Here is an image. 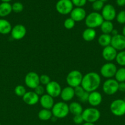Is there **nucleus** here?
Instances as JSON below:
<instances>
[{
	"mask_svg": "<svg viewBox=\"0 0 125 125\" xmlns=\"http://www.w3.org/2000/svg\"><path fill=\"white\" fill-rule=\"evenodd\" d=\"M40 76L34 72H30L26 74L25 78V83L29 89H34L40 85Z\"/></svg>",
	"mask_w": 125,
	"mask_h": 125,
	"instance_id": "10",
	"label": "nucleus"
},
{
	"mask_svg": "<svg viewBox=\"0 0 125 125\" xmlns=\"http://www.w3.org/2000/svg\"><path fill=\"white\" fill-rule=\"evenodd\" d=\"M87 1H88V2H92V3H93V2H94V1H96V0H87Z\"/></svg>",
	"mask_w": 125,
	"mask_h": 125,
	"instance_id": "47",
	"label": "nucleus"
},
{
	"mask_svg": "<svg viewBox=\"0 0 125 125\" xmlns=\"http://www.w3.org/2000/svg\"><path fill=\"white\" fill-rule=\"evenodd\" d=\"M56 11L61 15H67L74 9V5L71 0H59L55 6Z\"/></svg>",
	"mask_w": 125,
	"mask_h": 125,
	"instance_id": "7",
	"label": "nucleus"
},
{
	"mask_svg": "<svg viewBox=\"0 0 125 125\" xmlns=\"http://www.w3.org/2000/svg\"><path fill=\"white\" fill-rule=\"evenodd\" d=\"M12 39L16 40H22L26 34V29L23 24H18L12 27L11 32Z\"/></svg>",
	"mask_w": 125,
	"mask_h": 125,
	"instance_id": "13",
	"label": "nucleus"
},
{
	"mask_svg": "<svg viewBox=\"0 0 125 125\" xmlns=\"http://www.w3.org/2000/svg\"><path fill=\"white\" fill-rule=\"evenodd\" d=\"M117 71L116 65L112 62H108L103 65L100 69V73L102 76L107 79H110L115 76Z\"/></svg>",
	"mask_w": 125,
	"mask_h": 125,
	"instance_id": "9",
	"label": "nucleus"
},
{
	"mask_svg": "<svg viewBox=\"0 0 125 125\" xmlns=\"http://www.w3.org/2000/svg\"><path fill=\"white\" fill-rule=\"evenodd\" d=\"M111 34L112 35V36H115V35H116L118 34V31L117 29H113L112 31Z\"/></svg>",
	"mask_w": 125,
	"mask_h": 125,
	"instance_id": "43",
	"label": "nucleus"
},
{
	"mask_svg": "<svg viewBox=\"0 0 125 125\" xmlns=\"http://www.w3.org/2000/svg\"><path fill=\"white\" fill-rule=\"evenodd\" d=\"M12 12V5L9 2H1L0 4V17H5Z\"/></svg>",
	"mask_w": 125,
	"mask_h": 125,
	"instance_id": "24",
	"label": "nucleus"
},
{
	"mask_svg": "<svg viewBox=\"0 0 125 125\" xmlns=\"http://www.w3.org/2000/svg\"><path fill=\"white\" fill-rule=\"evenodd\" d=\"M39 103L43 109H51L54 106V99L48 94H44L39 98Z\"/></svg>",
	"mask_w": 125,
	"mask_h": 125,
	"instance_id": "18",
	"label": "nucleus"
},
{
	"mask_svg": "<svg viewBox=\"0 0 125 125\" xmlns=\"http://www.w3.org/2000/svg\"><path fill=\"white\" fill-rule=\"evenodd\" d=\"M0 19H1V18H0Z\"/></svg>",
	"mask_w": 125,
	"mask_h": 125,
	"instance_id": "51",
	"label": "nucleus"
},
{
	"mask_svg": "<svg viewBox=\"0 0 125 125\" xmlns=\"http://www.w3.org/2000/svg\"><path fill=\"white\" fill-rule=\"evenodd\" d=\"M0 125H1V123H0Z\"/></svg>",
	"mask_w": 125,
	"mask_h": 125,
	"instance_id": "50",
	"label": "nucleus"
},
{
	"mask_svg": "<svg viewBox=\"0 0 125 125\" xmlns=\"http://www.w3.org/2000/svg\"><path fill=\"white\" fill-rule=\"evenodd\" d=\"M116 21L121 24H125V10L120 11L116 14Z\"/></svg>",
	"mask_w": 125,
	"mask_h": 125,
	"instance_id": "34",
	"label": "nucleus"
},
{
	"mask_svg": "<svg viewBox=\"0 0 125 125\" xmlns=\"http://www.w3.org/2000/svg\"><path fill=\"white\" fill-rule=\"evenodd\" d=\"M115 79L118 83H123L125 82V68L121 67L117 69L115 75Z\"/></svg>",
	"mask_w": 125,
	"mask_h": 125,
	"instance_id": "28",
	"label": "nucleus"
},
{
	"mask_svg": "<svg viewBox=\"0 0 125 125\" xmlns=\"http://www.w3.org/2000/svg\"><path fill=\"white\" fill-rule=\"evenodd\" d=\"M51 111L53 116L57 118L58 119L65 118L69 113V105L66 102L62 101H59L55 103Z\"/></svg>",
	"mask_w": 125,
	"mask_h": 125,
	"instance_id": "3",
	"label": "nucleus"
},
{
	"mask_svg": "<svg viewBox=\"0 0 125 125\" xmlns=\"http://www.w3.org/2000/svg\"><path fill=\"white\" fill-rule=\"evenodd\" d=\"M104 21L100 13L98 12H93L87 15L85 19V24L87 28L94 29L100 27Z\"/></svg>",
	"mask_w": 125,
	"mask_h": 125,
	"instance_id": "2",
	"label": "nucleus"
},
{
	"mask_svg": "<svg viewBox=\"0 0 125 125\" xmlns=\"http://www.w3.org/2000/svg\"><path fill=\"white\" fill-rule=\"evenodd\" d=\"M53 117L51 111L46 109H42L38 113V118L42 121L49 120Z\"/></svg>",
	"mask_w": 125,
	"mask_h": 125,
	"instance_id": "27",
	"label": "nucleus"
},
{
	"mask_svg": "<svg viewBox=\"0 0 125 125\" xmlns=\"http://www.w3.org/2000/svg\"><path fill=\"white\" fill-rule=\"evenodd\" d=\"M73 121L74 123H75L76 125H81L84 122L82 114L74 115Z\"/></svg>",
	"mask_w": 125,
	"mask_h": 125,
	"instance_id": "39",
	"label": "nucleus"
},
{
	"mask_svg": "<svg viewBox=\"0 0 125 125\" xmlns=\"http://www.w3.org/2000/svg\"><path fill=\"white\" fill-rule=\"evenodd\" d=\"M71 1L76 7H82L86 4L87 0H71Z\"/></svg>",
	"mask_w": 125,
	"mask_h": 125,
	"instance_id": "37",
	"label": "nucleus"
},
{
	"mask_svg": "<svg viewBox=\"0 0 125 125\" xmlns=\"http://www.w3.org/2000/svg\"><path fill=\"white\" fill-rule=\"evenodd\" d=\"M74 96V89L70 86L65 87L64 89H62L61 94H60V97L61 100L64 102H67L72 100Z\"/></svg>",
	"mask_w": 125,
	"mask_h": 125,
	"instance_id": "20",
	"label": "nucleus"
},
{
	"mask_svg": "<svg viewBox=\"0 0 125 125\" xmlns=\"http://www.w3.org/2000/svg\"><path fill=\"white\" fill-rule=\"evenodd\" d=\"M110 45L116 51H123L125 49V37L120 34L112 36Z\"/></svg>",
	"mask_w": 125,
	"mask_h": 125,
	"instance_id": "14",
	"label": "nucleus"
},
{
	"mask_svg": "<svg viewBox=\"0 0 125 125\" xmlns=\"http://www.w3.org/2000/svg\"><path fill=\"white\" fill-rule=\"evenodd\" d=\"M34 92L39 96H42L44 94L45 91V88L43 87L42 85H39L34 89Z\"/></svg>",
	"mask_w": 125,
	"mask_h": 125,
	"instance_id": "38",
	"label": "nucleus"
},
{
	"mask_svg": "<svg viewBox=\"0 0 125 125\" xmlns=\"http://www.w3.org/2000/svg\"><path fill=\"white\" fill-rule=\"evenodd\" d=\"M119 83L115 79H107L102 84L103 92L108 95H112L118 91Z\"/></svg>",
	"mask_w": 125,
	"mask_h": 125,
	"instance_id": "8",
	"label": "nucleus"
},
{
	"mask_svg": "<svg viewBox=\"0 0 125 125\" xmlns=\"http://www.w3.org/2000/svg\"><path fill=\"white\" fill-rule=\"evenodd\" d=\"M74 89L75 95L77 96L78 98H80V96H82V95L84 94V93L86 92L85 90H84V89H83L81 85L76 87L74 88Z\"/></svg>",
	"mask_w": 125,
	"mask_h": 125,
	"instance_id": "36",
	"label": "nucleus"
},
{
	"mask_svg": "<svg viewBox=\"0 0 125 125\" xmlns=\"http://www.w3.org/2000/svg\"><path fill=\"white\" fill-rule=\"evenodd\" d=\"M100 1H102V2H106V1H107L108 0H100Z\"/></svg>",
	"mask_w": 125,
	"mask_h": 125,
	"instance_id": "48",
	"label": "nucleus"
},
{
	"mask_svg": "<svg viewBox=\"0 0 125 125\" xmlns=\"http://www.w3.org/2000/svg\"><path fill=\"white\" fill-rule=\"evenodd\" d=\"M104 6V2L100 0H96L92 3V8L95 12L102 10Z\"/></svg>",
	"mask_w": 125,
	"mask_h": 125,
	"instance_id": "31",
	"label": "nucleus"
},
{
	"mask_svg": "<svg viewBox=\"0 0 125 125\" xmlns=\"http://www.w3.org/2000/svg\"><path fill=\"white\" fill-rule=\"evenodd\" d=\"M89 93L87 92H85L84 93V94H83L82 96H80V98H78L80 101H81V102H82V103L88 102V97H89Z\"/></svg>",
	"mask_w": 125,
	"mask_h": 125,
	"instance_id": "40",
	"label": "nucleus"
},
{
	"mask_svg": "<svg viewBox=\"0 0 125 125\" xmlns=\"http://www.w3.org/2000/svg\"><path fill=\"white\" fill-rule=\"evenodd\" d=\"M75 21L72 20L71 17L66 18L64 21V26L67 29H71L75 26Z\"/></svg>",
	"mask_w": 125,
	"mask_h": 125,
	"instance_id": "33",
	"label": "nucleus"
},
{
	"mask_svg": "<svg viewBox=\"0 0 125 125\" xmlns=\"http://www.w3.org/2000/svg\"><path fill=\"white\" fill-rule=\"evenodd\" d=\"M39 80H40V84L44 85H47L51 81L50 78L47 74H42L41 76H40Z\"/></svg>",
	"mask_w": 125,
	"mask_h": 125,
	"instance_id": "35",
	"label": "nucleus"
},
{
	"mask_svg": "<svg viewBox=\"0 0 125 125\" xmlns=\"http://www.w3.org/2000/svg\"><path fill=\"white\" fill-rule=\"evenodd\" d=\"M100 31L103 34H110L113 29H114L113 24L112 22L110 21H105L104 20L103 23L100 26Z\"/></svg>",
	"mask_w": 125,
	"mask_h": 125,
	"instance_id": "26",
	"label": "nucleus"
},
{
	"mask_svg": "<svg viewBox=\"0 0 125 125\" xmlns=\"http://www.w3.org/2000/svg\"><path fill=\"white\" fill-rule=\"evenodd\" d=\"M112 40V36L110 34H102L98 37V43L102 47H105L110 45Z\"/></svg>",
	"mask_w": 125,
	"mask_h": 125,
	"instance_id": "25",
	"label": "nucleus"
},
{
	"mask_svg": "<svg viewBox=\"0 0 125 125\" xmlns=\"http://www.w3.org/2000/svg\"><path fill=\"white\" fill-rule=\"evenodd\" d=\"M82 115L84 122L94 123L100 118V112L95 107H89L83 110Z\"/></svg>",
	"mask_w": 125,
	"mask_h": 125,
	"instance_id": "4",
	"label": "nucleus"
},
{
	"mask_svg": "<svg viewBox=\"0 0 125 125\" xmlns=\"http://www.w3.org/2000/svg\"><path fill=\"white\" fill-rule=\"evenodd\" d=\"M82 125H95L94 124V123H86V122H85L84 123H83Z\"/></svg>",
	"mask_w": 125,
	"mask_h": 125,
	"instance_id": "45",
	"label": "nucleus"
},
{
	"mask_svg": "<svg viewBox=\"0 0 125 125\" xmlns=\"http://www.w3.org/2000/svg\"><path fill=\"white\" fill-rule=\"evenodd\" d=\"M117 53V51L111 45H109L104 48L102 52V56L104 60L110 62L115 60Z\"/></svg>",
	"mask_w": 125,
	"mask_h": 125,
	"instance_id": "15",
	"label": "nucleus"
},
{
	"mask_svg": "<svg viewBox=\"0 0 125 125\" xmlns=\"http://www.w3.org/2000/svg\"><path fill=\"white\" fill-rule=\"evenodd\" d=\"M61 90L62 89L60 84L55 81H51L47 85H45V92L47 94L53 98L60 96Z\"/></svg>",
	"mask_w": 125,
	"mask_h": 125,
	"instance_id": "11",
	"label": "nucleus"
},
{
	"mask_svg": "<svg viewBox=\"0 0 125 125\" xmlns=\"http://www.w3.org/2000/svg\"><path fill=\"white\" fill-rule=\"evenodd\" d=\"M118 90L121 92H125V82L119 83Z\"/></svg>",
	"mask_w": 125,
	"mask_h": 125,
	"instance_id": "41",
	"label": "nucleus"
},
{
	"mask_svg": "<svg viewBox=\"0 0 125 125\" xmlns=\"http://www.w3.org/2000/svg\"><path fill=\"white\" fill-rule=\"evenodd\" d=\"M102 101V96L101 94L98 91L90 92L89 94L88 102L93 107H96L100 104Z\"/></svg>",
	"mask_w": 125,
	"mask_h": 125,
	"instance_id": "19",
	"label": "nucleus"
},
{
	"mask_svg": "<svg viewBox=\"0 0 125 125\" xmlns=\"http://www.w3.org/2000/svg\"><path fill=\"white\" fill-rule=\"evenodd\" d=\"M12 29V25L8 20L0 19V34L2 35H7L11 33Z\"/></svg>",
	"mask_w": 125,
	"mask_h": 125,
	"instance_id": "21",
	"label": "nucleus"
},
{
	"mask_svg": "<svg viewBox=\"0 0 125 125\" xmlns=\"http://www.w3.org/2000/svg\"><path fill=\"white\" fill-rule=\"evenodd\" d=\"M110 110L116 117H121L125 115V102L123 99H117L111 103Z\"/></svg>",
	"mask_w": 125,
	"mask_h": 125,
	"instance_id": "6",
	"label": "nucleus"
},
{
	"mask_svg": "<svg viewBox=\"0 0 125 125\" xmlns=\"http://www.w3.org/2000/svg\"><path fill=\"white\" fill-rule=\"evenodd\" d=\"M12 11L15 13H20L22 12L24 9L23 4L21 3L20 2H15L12 5Z\"/></svg>",
	"mask_w": 125,
	"mask_h": 125,
	"instance_id": "32",
	"label": "nucleus"
},
{
	"mask_svg": "<svg viewBox=\"0 0 125 125\" xmlns=\"http://www.w3.org/2000/svg\"><path fill=\"white\" fill-rule=\"evenodd\" d=\"M123 100H124V101H125V98H124L123 99Z\"/></svg>",
	"mask_w": 125,
	"mask_h": 125,
	"instance_id": "49",
	"label": "nucleus"
},
{
	"mask_svg": "<svg viewBox=\"0 0 125 125\" xmlns=\"http://www.w3.org/2000/svg\"><path fill=\"white\" fill-rule=\"evenodd\" d=\"M116 63L120 65L121 67L125 66V51H121L118 52L116 55V59H115Z\"/></svg>",
	"mask_w": 125,
	"mask_h": 125,
	"instance_id": "29",
	"label": "nucleus"
},
{
	"mask_svg": "<svg viewBox=\"0 0 125 125\" xmlns=\"http://www.w3.org/2000/svg\"><path fill=\"white\" fill-rule=\"evenodd\" d=\"M83 77V74L80 71L76 70H72L66 76V83L68 84V86L75 88L81 85Z\"/></svg>",
	"mask_w": 125,
	"mask_h": 125,
	"instance_id": "5",
	"label": "nucleus"
},
{
	"mask_svg": "<svg viewBox=\"0 0 125 125\" xmlns=\"http://www.w3.org/2000/svg\"><path fill=\"white\" fill-rule=\"evenodd\" d=\"M122 35H124L125 37V25L124 26V27L122 29Z\"/></svg>",
	"mask_w": 125,
	"mask_h": 125,
	"instance_id": "44",
	"label": "nucleus"
},
{
	"mask_svg": "<svg viewBox=\"0 0 125 125\" xmlns=\"http://www.w3.org/2000/svg\"><path fill=\"white\" fill-rule=\"evenodd\" d=\"M100 14L104 20L112 21L116 18V10L112 5L107 4L106 5H104V7L102 9V13Z\"/></svg>",
	"mask_w": 125,
	"mask_h": 125,
	"instance_id": "12",
	"label": "nucleus"
},
{
	"mask_svg": "<svg viewBox=\"0 0 125 125\" xmlns=\"http://www.w3.org/2000/svg\"><path fill=\"white\" fill-rule=\"evenodd\" d=\"M116 2L118 6L120 7L125 6V0H116Z\"/></svg>",
	"mask_w": 125,
	"mask_h": 125,
	"instance_id": "42",
	"label": "nucleus"
},
{
	"mask_svg": "<svg viewBox=\"0 0 125 125\" xmlns=\"http://www.w3.org/2000/svg\"><path fill=\"white\" fill-rule=\"evenodd\" d=\"M1 1L3 2H9L10 1H11L12 0H1Z\"/></svg>",
	"mask_w": 125,
	"mask_h": 125,
	"instance_id": "46",
	"label": "nucleus"
},
{
	"mask_svg": "<svg viewBox=\"0 0 125 125\" xmlns=\"http://www.w3.org/2000/svg\"><path fill=\"white\" fill-rule=\"evenodd\" d=\"M96 36V32L95 29L88 28L85 29L82 33V38L86 42H91L94 40Z\"/></svg>",
	"mask_w": 125,
	"mask_h": 125,
	"instance_id": "22",
	"label": "nucleus"
},
{
	"mask_svg": "<svg viewBox=\"0 0 125 125\" xmlns=\"http://www.w3.org/2000/svg\"><path fill=\"white\" fill-rule=\"evenodd\" d=\"M69 113L72 114L74 115L82 114L83 111L82 105L79 103L75 101L72 102L69 105Z\"/></svg>",
	"mask_w": 125,
	"mask_h": 125,
	"instance_id": "23",
	"label": "nucleus"
},
{
	"mask_svg": "<svg viewBox=\"0 0 125 125\" xmlns=\"http://www.w3.org/2000/svg\"><path fill=\"white\" fill-rule=\"evenodd\" d=\"M70 16V17L75 22H80L85 19L87 12L83 7H75L71 11Z\"/></svg>",
	"mask_w": 125,
	"mask_h": 125,
	"instance_id": "16",
	"label": "nucleus"
},
{
	"mask_svg": "<svg viewBox=\"0 0 125 125\" xmlns=\"http://www.w3.org/2000/svg\"><path fill=\"white\" fill-rule=\"evenodd\" d=\"M39 96L37 95L34 92H26L24 96L22 97L25 103L29 106L35 105L39 101Z\"/></svg>",
	"mask_w": 125,
	"mask_h": 125,
	"instance_id": "17",
	"label": "nucleus"
},
{
	"mask_svg": "<svg viewBox=\"0 0 125 125\" xmlns=\"http://www.w3.org/2000/svg\"><path fill=\"white\" fill-rule=\"evenodd\" d=\"M101 83L100 75L96 72H89L85 74L82 79L81 86L88 93L96 91Z\"/></svg>",
	"mask_w": 125,
	"mask_h": 125,
	"instance_id": "1",
	"label": "nucleus"
},
{
	"mask_svg": "<svg viewBox=\"0 0 125 125\" xmlns=\"http://www.w3.org/2000/svg\"><path fill=\"white\" fill-rule=\"evenodd\" d=\"M14 92L15 95L18 96L23 97L25 94L26 93L25 87L22 85H18L15 87L14 89Z\"/></svg>",
	"mask_w": 125,
	"mask_h": 125,
	"instance_id": "30",
	"label": "nucleus"
}]
</instances>
